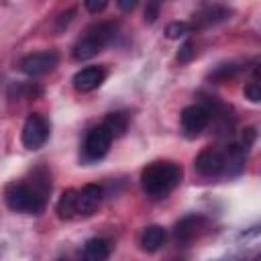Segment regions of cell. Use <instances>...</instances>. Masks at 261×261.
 Instances as JSON below:
<instances>
[{"instance_id":"obj_8","label":"cell","mask_w":261,"mask_h":261,"mask_svg":"<svg viewBox=\"0 0 261 261\" xmlns=\"http://www.w3.org/2000/svg\"><path fill=\"white\" fill-rule=\"evenodd\" d=\"M194 167L204 177L220 175L226 169V151H220L216 147H206L198 153V157L194 161Z\"/></svg>"},{"instance_id":"obj_4","label":"cell","mask_w":261,"mask_h":261,"mask_svg":"<svg viewBox=\"0 0 261 261\" xmlns=\"http://www.w3.org/2000/svg\"><path fill=\"white\" fill-rule=\"evenodd\" d=\"M112 139H114L112 133L104 124H98V126L90 128L86 139H84V145H82V159L88 161V163L102 159L108 153V149L112 145Z\"/></svg>"},{"instance_id":"obj_12","label":"cell","mask_w":261,"mask_h":261,"mask_svg":"<svg viewBox=\"0 0 261 261\" xmlns=\"http://www.w3.org/2000/svg\"><path fill=\"white\" fill-rule=\"evenodd\" d=\"M165 241H167V232H165V228L159 226V224L147 226V228L143 230V234H141V247H143L145 251H149V253L161 249V247L165 245Z\"/></svg>"},{"instance_id":"obj_11","label":"cell","mask_w":261,"mask_h":261,"mask_svg":"<svg viewBox=\"0 0 261 261\" xmlns=\"http://www.w3.org/2000/svg\"><path fill=\"white\" fill-rule=\"evenodd\" d=\"M110 257V243L106 239H90L82 249V261H108Z\"/></svg>"},{"instance_id":"obj_13","label":"cell","mask_w":261,"mask_h":261,"mask_svg":"<svg viewBox=\"0 0 261 261\" xmlns=\"http://www.w3.org/2000/svg\"><path fill=\"white\" fill-rule=\"evenodd\" d=\"M202 226H204V218L202 216H186L175 226V239L181 241V243H190L194 237H198V230Z\"/></svg>"},{"instance_id":"obj_24","label":"cell","mask_w":261,"mask_h":261,"mask_svg":"<svg viewBox=\"0 0 261 261\" xmlns=\"http://www.w3.org/2000/svg\"><path fill=\"white\" fill-rule=\"evenodd\" d=\"M253 82H261V61L253 67Z\"/></svg>"},{"instance_id":"obj_18","label":"cell","mask_w":261,"mask_h":261,"mask_svg":"<svg viewBox=\"0 0 261 261\" xmlns=\"http://www.w3.org/2000/svg\"><path fill=\"white\" fill-rule=\"evenodd\" d=\"M194 55H196L194 43H192V41H186V43L179 47V51H177V61H179V63H188V61H192Z\"/></svg>"},{"instance_id":"obj_22","label":"cell","mask_w":261,"mask_h":261,"mask_svg":"<svg viewBox=\"0 0 261 261\" xmlns=\"http://www.w3.org/2000/svg\"><path fill=\"white\" fill-rule=\"evenodd\" d=\"M84 6H86V10H90V12H102V10L108 6V2H106V0H86Z\"/></svg>"},{"instance_id":"obj_2","label":"cell","mask_w":261,"mask_h":261,"mask_svg":"<svg viewBox=\"0 0 261 261\" xmlns=\"http://www.w3.org/2000/svg\"><path fill=\"white\" fill-rule=\"evenodd\" d=\"M116 24L114 22H98L90 27L73 45V59L86 61L94 55H98L114 37Z\"/></svg>"},{"instance_id":"obj_16","label":"cell","mask_w":261,"mask_h":261,"mask_svg":"<svg viewBox=\"0 0 261 261\" xmlns=\"http://www.w3.org/2000/svg\"><path fill=\"white\" fill-rule=\"evenodd\" d=\"M228 14H230V10H226V8H222V6H208V8H204L202 12H198L196 18H198L202 24H212V22H218V20L228 18Z\"/></svg>"},{"instance_id":"obj_5","label":"cell","mask_w":261,"mask_h":261,"mask_svg":"<svg viewBox=\"0 0 261 261\" xmlns=\"http://www.w3.org/2000/svg\"><path fill=\"white\" fill-rule=\"evenodd\" d=\"M20 139H22V145L27 149H31V151L41 149L47 143V139H49V122L41 114H37V112L29 114L24 124H22Z\"/></svg>"},{"instance_id":"obj_19","label":"cell","mask_w":261,"mask_h":261,"mask_svg":"<svg viewBox=\"0 0 261 261\" xmlns=\"http://www.w3.org/2000/svg\"><path fill=\"white\" fill-rule=\"evenodd\" d=\"M245 96L251 102H261V82H249L245 86Z\"/></svg>"},{"instance_id":"obj_7","label":"cell","mask_w":261,"mask_h":261,"mask_svg":"<svg viewBox=\"0 0 261 261\" xmlns=\"http://www.w3.org/2000/svg\"><path fill=\"white\" fill-rule=\"evenodd\" d=\"M212 114H210V108L202 106V104H192V106H186L181 110V130L188 139H194L198 137L210 122Z\"/></svg>"},{"instance_id":"obj_3","label":"cell","mask_w":261,"mask_h":261,"mask_svg":"<svg viewBox=\"0 0 261 261\" xmlns=\"http://www.w3.org/2000/svg\"><path fill=\"white\" fill-rule=\"evenodd\" d=\"M6 206L22 214H39L45 206V198L29 184H8L4 190Z\"/></svg>"},{"instance_id":"obj_25","label":"cell","mask_w":261,"mask_h":261,"mask_svg":"<svg viewBox=\"0 0 261 261\" xmlns=\"http://www.w3.org/2000/svg\"><path fill=\"white\" fill-rule=\"evenodd\" d=\"M59 261H67V259H59Z\"/></svg>"},{"instance_id":"obj_14","label":"cell","mask_w":261,"mask_h":261,"mask_svg":"<svg viewBox=\"0 0 261 261\" xmlns=\"http://www.w3.org/2000/svg\"><path fill=\"white\" fill-rule=\"evenodd\" d=\"M57 216L61 220H71L77 216V190H65L57 200Z\"/></svg>"},{"instance_id":"obj_20","label":"cell","mask_w":261,"mask_h":261,"mask_svg":"<svg viewBox=\"0 0 261 261\" xmlns=\"http://www.w3.org/2000/svg\"><path fill=\"white\" fill-rule=\"evenodd\" d=\"M159 10H161L159 2H149L147 8H145V22H155L157 16H159Z\"/></svg>"},{"instance_id":"obj_9","label":"cell","mask_w":261,"mask_h":261,"mask_svg":"<svg viewBox=\"0 0 261 261\" xmlns=\"http://www.w3.org/2000/svg\"><path fill=\"white\" fill-rule=\"evenodd\" d=\"M106 80V71L98 65H88V67H82L75 75H73V88L77 92H92L96 90L102 82Z\"/></svg>"},{"instance_id":"obj_21","label":"cell","mask_w":261,"mask_h":261,"mask_svg":"<svg viewBox=\"0 0 261 261\" xmlns=\"http://www.w3.org/2000/svg\"><path fill=\"white\" fill-rule=\"evenodd\" d=\"M232 73H234V65H220V67L212 73V77H214V80H218V82H222V80L230 77Z\"/></svg>"},{"instance_id":"obj_17","label":"cell","mask_w":261,"mask_h":261,"mask_svg":"<svg viewBox=\"0 0 261 261\" xmlns=\"http://www.w3.org/2000/svg\"><path fill=\"white\" fill-rule=\"evenodd\" d=\"M190 33V24L188 22H181V20H175V22H169L167 29H165V35L169 39H179V37H186Z\"/></svg>"},{"instance_id":"obj_23","label":"cell","mask_w":261,"mask_h":261,"mask_svg":"<svg viewBox=\"0 0 261 261\" xmlns=\"http://www.w3.org/2000/svg\"><path fill=\"white\" fill-rule=\"evenodd\" d=\"M118 6H120L122 10H133V8L137 6V2H135V0H118Z\"/></svg>"},{"instance_id":"obj_1","label":"cell","mask_w":261,"mask_h":261,"mask_svg":"<svg viewBox=\"0 0 261 261\" xmlns=\"http://www.w3.org/2000/svg\"><path fill=\"white\" fill-rule=\"evenodd\" d=\"M181 165L173 161H155L147 165L141 173V186L143 192L151 198H165L169 192H173L181 181Z\"/></svg>"},{"instance_id":"obj_6","label":"cell","mask_w":261,"mask_h":261,"mask_svg":"<svg viewBox=\"0 0 261 261\" xmlns=\"http://www.w3.org/2000/svg\"><path fill=\"white\" fill-rule=\"evenodd\" d=\"M57 61H59L57 51L49 49V51H37V53H31V55L22 57L20 63H18V67H20V71L24 75L39 77L43 73H49L57 65Z\"/></svg>"},{"instance_id":"obj_10","label":"cell","mask_w":261,"mask_h":261,"mask_svg":"<svg viewBox=\"0 0 261 261\" xmlns=\"http://www.w3.org/2000/svg\"><path fill=\"white\" fill-rule=\"evenodd\" d=\"M102 200V188L96 184H88L77 190V216H92Z\"/></svg>"},{"instance_id":"obj_15","label":"cell","mask_w":261,"mask_h":261,"mask_svg":"<svg viewBox=\"0 0 261 261\" xmlns=\"http://www.w3.org/2000/svg\"><path fill=\"white\" fill-rule=\"evenodd\" d=\"M102 124L112 133V137H122V135L126 133L128 118H126V114H122V112H110V114L104 118Z\"/></svg>"}]
</instances>
